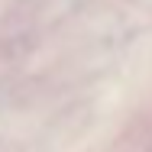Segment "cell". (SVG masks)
Segmentation results:
<instances>
[]
</instances>
